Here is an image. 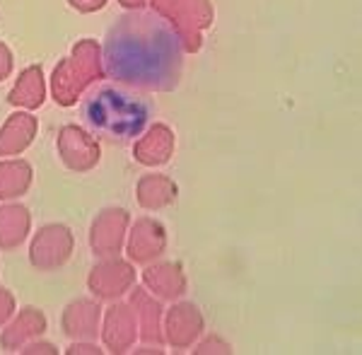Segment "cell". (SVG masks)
Here are the masks:
<instances>
[{
	"instance_id": "obj_1",
	"label": "cell",
	"mask_w": 362,
	"mask_h": 355,
	"mask_svg": "<svg viewBox=\"0 0 362 355\" xmlns=\"http://www.w3.org/2000/svg\"><path fill=\"white\" fill-rule=\"evenodd\" d=\"M107 68L140 90H172L181 73V44L162 15L133 13L107 37Z\"/></svg>"
},
{
	"instance_id": "obj_2",
	"label": "cell",
	"mask_w": 362,
	"mask_h": 355,
	"mask_svg": "<svg viewBox=\"0 0 362 355\" xmlns=\"http://www.w3.org/2000/svg\"><path fill=\"white\" fill-rule=\"evenodd\" d=\"M83 116L97 138L124 145L140 136V131L148 124L150 104L145 97L126 90V87L102 85L87 95Z\"/></svg>"
},
{
	"instance_id": "obj_3",
	"label": "cell",
	"mask_w": 362,
	"mask_h": 355,
	"mask_svg": "<svg viewBox=\"0 0 362 355\" xmlns=\"http://www.w3.org/2000/svg\"><path fill=\"white\" fill-rule=\"evenodd\" d=\"M104 78V61L99 44L92 39L78 42L73 46V54L66 61H61L51 78V92L54 100L61 107H70L78 102V97L90 87L92 83Z\"/></svg>"
},
{
	"instance_id": "obj_4",
	"label": "cell",
	"mask_w": 362,
	"mask_h": 355,
	"mask_svg": "<svg viewBox=\"0 0 362 355\" xmlns=\"http://www.w3.org/2000/svg\"><path fill=\"white\" fill-rule=\"evenodd\" d=\"M150 5L174 27L186 51H198L201 32L213 22V8L208 0H150Z\"/></svg>"
},
{
	"instance_id": "obj_5",
	"label": "cell",
	"mask_w": 362,
	"mask_h": 355,
	"mask_svg": "<svg viewBox=\"0 0 362 355\" xmlns=\"http://www.w3.org/2000/svg\"><path fill=\"white\" fill-rule=\"evenodd\" d=\"M136 285V269L133 261L121 256H104L92 266L87 276V288L99 302H116Z\"/></svg>"
},
{
	"instance_id": "obj_6",
	"label": "cell",
	"mask_w": 362,
	"mask_h": 355,
	"mask_svg": "<svg viewBox=\"0 0 362 355\" xmlns=\"http://www.w3.org/2000/svg\"><path fill=\"white\" fill-rule=\"evenodd\" d=\"M75 240L68 225L51 223L39 228L34 235L32 244H29V261L37 271H56L63 264H68L70 254H73Z\"/></svg>"
},
{
	"instance_id": "obj_7",
	"label": "cell",
	"mask_w": 362,
	"mask_h": 355,
	"mask_svg": "<svg viewBox=\"0 0 362 355\" xmlns=\"http://www.w3.org/2000/svg\"><path fill=\"white\" fill-rule=\"evenodd\" d=\"M128 225H131V215L126 208H104L102 213L92 220L90 228V247L95 256H119L126 244Z\"/></svg>"
},
{
	"instance_id": "obj_8",
	"label": "cell",
	"mask_w": 362,
	"mask_h": 355,
	"mask_svg": "<svg viewBox=\"0 0 362 355\" xmlns=\"http://www.w3.org/2000/svg\"><path fill=\"white\" fill-rule=\"evenodd\" d=\"M203 314L194 302H177L165 312L162 329H165V343L174 351H189L203 334Z\"/></svg>"
},
{
	"instance_id": "obj_9",
	"label": "cell",
	"mask_w": 362,
	"mask_h": 355,
	"mask_svg": "<svg viewBox=\"0 0 362 355\" xmlns=\"http://www.w3.org/2000/svg\"><path fill=\"white\" fill-rule=\"evenodd\" d=\"M102 341L109 353H128L138 341V319L128 302L116 300L102 314Z\"/></svg>"
},
{
	"instance_id": "obj_10",
	"label": "cell",
	"mask_w": 362,
	"mask_h": 355,
	"mask_svg": "<svg viewBox=\"0 0 362 355\" xmlns=\"http://www.w3.org/2000/svg\"><path fill=\"white\" fill-rule=\"evenodd\" d=\"M126 254L128 261L140 266H148L160 259L167 249V230L160 220L155 218H140L128 232Z\"/></svg>"
},
{
	"instance_id": "obj_11",
	"label": "cell",
	"mask_w": 362,
	"mask_h": 355,
	"mask_svg": "<svg viewBox=\"0 0 362 355\" xmlns=\"http://www.w3.org/2000/svg\"><path fill=\"white\" fill-rule=\"evenodd\" d=\"M128 295H131L128 305L133 307L138 319V339L145 346L162 348L165 346V329H162L165 310H162V300H157L148 288H131Z\"/></svg>"
},
{
	"instance_id": "obj_12",
	"label": "cell",
	"mask_w": 362,
	"mask_h": 355,
	"mask_svg": "<svg viewBox=\"0 0 362 355\" xmlns=\"http://www.w3.org/2000/svg\"><path fill=\"white\" fill-rule=\"evenodd\" d=\"M58 155L73 172H87L99 162V143L80 126H63L58 133Z\"/></svg>"
},
{
	"instance_id": "obj_13",
	"label": "cell",
	"mask_w": 362,
	"mask_h": 355,
	"mask_svg": "<svg viewBox=\"0 0 362 355\" xmlns=\"http://www.w3.org/2000/svg\"><path fill=\"white\" fill-rule=\"evenodd\" d=\"M102 305H99L97 298L73 300L63 310V334L73 341H97L99 331H102Z\"/></svg>"
},
{
	"instance_id": "obj_14",
	"label": "cell",
	"mask_w": 362,
	"mask_h": 355,
	"mask_svg": "<svg viewBox=\"0 0 362 355\" xmlns=\"http://www.w3.org/2000/svg\"><path fill=\"white\" fill-rule=\"evenodd\" d=\"M143 288H148L157 300L174 302L186 295V273L181 269V264L174 261H155L148 264L143 271Z\"/></svg>"
},
{
	"instance_id": "obj_15",
	"label": "cell",
	"mask_w": 362,
	"mask_h": 355,
	"mask_svg": "<svg viewBox=\"0 0 362 355\" xmlns=\"http://www.w3.org/2000/svg\"><path fill=\"white\" fill-rule=\"evenodd\" d=\"M46 331V317L37 307H25L13 319L8 322V327L0 334V348L10 353H20L22 346H27L29 341L39 339Z\"/></svg>"
},
{
	"instance_id": "obj_16",
	"label": "cell",
	"mask_w": 362,
	"mask_h": 355,
	"mask_svg": "<svg viewBox=\"0 0 362 355\" xmlns=\"http://www.w3.org/2000/svg\"><path fill=\"white\" fill-rule=\"evenodd\" d=\"M172 153H174V133L165 124L150 126L148 133L133 145L136 160L140 165H148V167L167 165Z\"/></svg>"
},
{
	"instance_id": "obj_17",
	"label": "cell",
	"mask_w": 362,
	"mask_h": 355,
	"mask_svg": "<svg viewBox=\"0 0 362 355\" xmlns=\"http://www.w3.org/2000/svg\"><path fill=\"white\" fill-rule=\"evenodd\" d=\"M37 119L32 114L17 112L0 128V157H13L27 148L37 136Z\"/></svg>"
},
{
	"instance_id": "obj_18",
	"label": "cell",
	"mask_w": 362,
	"mask_h": 355,
	"mask_svg": "<svg viewBox=\"0 0 362 355\" xmlns=\"http://www.w3.org/2000/svg\"><path fill=\"white\" fill-rule=\"evenodd\" d=\"M32 228V215L22 203H5L0 206V249L13 252L27 240Z\"/></svg>"
},
{
	"instance_id": "obj_19",
	"label": "cell",
	"mask_w": 362,
	"mask_h": 355,
	"mask_svg": "<svg viewBox=\"0 0 362 355\" xmlns=\"http://www.w3.org/2000/svg\"><path fill=\"white\" fill-rule=\"evenodd\" d=\"M177 194H179L177 184L169 177H165V174H145V177H140V182L136 186L138 203L145 211H160V208L169 206V203L177 199Z\"/></svg>"
},
{
	"instance_id": "obj_20",
	"label": "cell",
	"mask_w": 362,
	"mask_h": 355,
	"mask_svg": "<svg viewBox=\"0 0 362 355\" xmlns=\"http://www.w3.org/2000/svg\"><path fill=\"white\" fill-rule=\"evenodd\" d=\"M44 97H46L44 73L39 66H32L20 75V80L10 90L8 102L13 107H22V109H39L44 104Z\"/></svg>"
},
{
	"instance_id": "obj_21",
	"label": "cell",
	"mask_w": 362,
	"mask_h": 355,
	"mask_svg": "<svg viewBox=\"0 0 362 355\" xmlns=\"http://www.w3.org/2000/svg\"><path fill=\"white\" fill-rule=\"evenodd\" d=\"M32 184V167L25 160L0 162V201L20 199Z\"/></svg>"
},
{
	"instance_id": "obj_22",
	"label": "cell",
	"mask_w": 362,
	"mask_h": 355,
	"mask_svg": "<svg viewBox=\"0 0 362 355\" xmlns=\"http://www.w3.org/2000/svg\"><path fill=\"white\" fill-rule=\"evenodd\" d=\"M194 353H198V355H203V353H232V346L220 339V336H208L203 343H198Z\"/></svg>"
},
{
	"instance_id": "obj_23",
	"label": "cell",
	"mask_w": 362,
	"mask_h": 355,
	"mask_svg": "<svg viewBox=\"0 0 362 355\" xmlns=\"http://www.w3.org/2000/svg\"><path fill=\"white\" fill-rule=\"evenodd\" d=\"M13 314H15L13 293H10L8 288H0V327H5V324L13 319Z\"/></svg>"
},
{
	"instance_id": "obj_24",
	"label": "cell",
	"mask_w": 362,
	"mask_h": 355,
	"mask_svg": "<svg viewBox=\"0 0 362 355\" xmlns=\"http://www.w3.org/2000/svg\"><path fill=\"white\" fill-rule=\"evenodd\" d=\"M66 353L68 355H87V353L99 355V353H102V348H99L95 341H73Z\"/></svg>"
},
{
	"instance_id": "obj_25",
	"label": "cell",
	"mask_w": 362,
	"mask_h": 355,
	"mask_svg": "<svg viewBox=\"0 0 362 355\" xmlns=\"http://www.w3.org/2000/svg\"><path fill=\"white\" fill-rule=\"evenodd\" d=\"M20 353H25V355H29V353H58V348L54 346V343H49V341H29L27 346H22L20 348Z\"/></svg>"
},
{
	"instance_id": "obj_26",
	"label": "cell",
	"mask_w": 362,
	"mask_h": 355,
	"mask_svg": "<svg viewBox=\"0 0 362 355\" xmlns=\"http://www.w3.org/2000/svg\"><path fill=\"white\" fill-rule=\"evenodd\" d=\"M10 71H13V54H10L8 46L0 42V83L8 78Z\"/></svg>"
},
{
	"instance_id": "obj_27",
	"label": "cell",
	"mask_w": 362,
	"mask_h": 355,
	"mask_svg": "<svg viewBox=\"0 0 362 355\" xmlns=\"http://www.w3.org/2000/svg\"><path fill=\"white\" fill-rule=\"evenodd\" d=\"M68 3L80 13H95V10H102L107 5V0H68Z\"/></svg>"
},
{
	"instance_id": "obj_28",
	"label": "cell",
	"mask_w": 362,
	"mask_h": 355,
	"mask_svg": "<svg viewBox=\"0 0 362 355\" xmlns=\"http://www.w3.org/2000/svg\"><path fill=\"white\" fill-rule=\"evenodd\" d=\"M124 8H133V10H138V8H143V5H148L150 0H119Z\"/></svg>"
}]
</instances>
